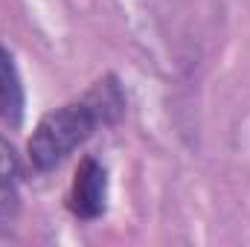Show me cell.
<instances>
[{
	"label": "cell",
	"mask_w": 250,
	"mask_h": 247,
	"mask_svg": "<svg viewBox=\"0 0 250 247\" xmlns=\"http://www.w3.org/2000/svg\"><path fill=\"white\" fill-rule=\"evenodd\" d=\"M21 160L9 140L0 137V233L9 230L21 209Z\"/></svg>",
	"instance_id": "obj_3"
},
{
	"label": "cell",
	"mask_w": 250,
	"mask_h": 247,
	"mask_svg": "<svg viewBox=\"0 0 250 247\" xmlns=\"http://www.w3.org/2000/svg\"><path fill=\"white\" fill-rule=\"evenodd\" d=\"M125 117V90L117 76H102L79 99H70L47 111L29 137V163L38 175L59 169L64 160L82 148L96 128L117 125Z\"/></svg>",
	"instance_id": "obj_1"
},
{
	"label": "cell",
	"mask_w": 250,
	"mask_h": 247,
	"mask_svg": "<svg viewBox=\"0 0 250 247\" xmlns=\"http://www.w3.org/2000/svg\"><path fill=\"white\" fill-rule=\"evenodd\" d=\"M105 206H108V172L96 157H82L67 195V209L79 221H96L105 215Z\"/></svg>",
	"instance_id": "obj_2"
},
{
	"label": "cell",
	"mask_w": 250,
	"mask_h": 247,
	"mask_svg": "<svg viewBox=\"0 0 250 247\" xmlns=\"http://www.w3.org/2000/svg\"><path fill=\"white\" fill-rule=\"evenodd\" d=\"M23 108H26V96H23L18 64L6 47H0V123L18 128L23 123Z\"/></svg>",
	"instance_id": "obj_4"
}]
</instances>
